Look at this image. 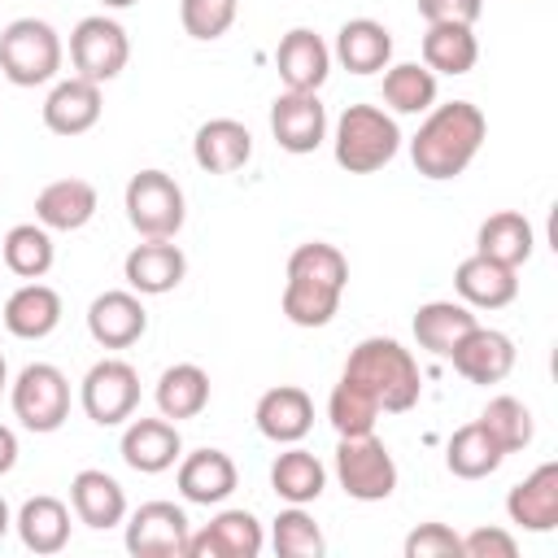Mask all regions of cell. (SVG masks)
<instances>
[{"label": "cell", "instance_id": "cell-1", "mask_svg": "<svg viewBox=\"0 0 558 558\" xmlns=\"http://www.w3.org/2000/svg\"><path fill=\"white\" fill-rule=\"evenodd\" d=\"M484 135H488V118L480 105L471 100L432 105L423 126L410 140V161L423 179H436V183L458 179L484 148Z\"/></svg>", "mask_w": 558, "mask_h": 558}, {"label": "cell", "instance_id": "cell-2", "mask_svg": "<svg viewBox=\"0 0 558 558\" xmlns=\"http://www.w3.org/2000/svg\"><path fill=\"white\" fill-rule=\"evenodd\" d=\"M349 283V262L336 244L310 240L296 244L288 257V283H283V314L296 327H327L340 310Z\"/></svg>", "mask_w": 558, "mask_h": 558}, {"label": "cell", "instance_id": "cell-3", "mask_svg": "<svg viewBox=\"0 0 558 558\" xmlns=\"http://www.w3.org/2000/svg\"><path fill=\"white\" fill-rule=\"evenodd\" d=\"M340 375L353 379V384H362L384 414L414 410L418 405V392H423V375H418L414 353L401 340H392V336H366V340H357Z\"/></svg>", "mask_w": 558, "mask_h": 558}, {"label": "cell", "instance_id": "cell-4", "mask_svg": "<svg viewBox=\"0 0 558 558\" xmlns=\"http://www.w3.org/2000/svg\"><path fill=\"white\" fill-rule=\"evenodd\" d=\"M336 166L349 174H375L401 153V126L379 105H349L331 131Z\"/></svg>", "mask_w": 558, "mask_h": 558}, {"label": "cell", "instance_id": "cell-5", "mask_svg": "<svg viewBox=\"0 0 558 558\" xmlns=\"http://www.w3.org/2000/svg\"><path fill=\"white\" fill-rule=\"evenodd\" d=\"M61 35L44 17H13L0 31V74L13 87H44L61 70Z\"/></svg>", "mask_w": 558, "mask_h": 558}, {"label": "cell", "instance_id": "cell-6", "mask_svg": "<svg viewBox=\"0 0 558 558\" xmlns=\"http://www.w3.org/2000/svg\"><path fill=\"white\" fill-rule=\"evenodd\" d=\"M122 209H126V222L144 240H174L183 231V218H187L183 187L166 170H140V174H131V183L122 192Z\"/></svg>", "mask_w": 558, "mask_h": 558}, {"label": "cell", "instance_id": "cell-7", "mask_svg": "<svg viewBox=\"0 0 558 558\" xmlns=\"http://www.w3.org/2000/svg\"><path fill=\"white\" fill-rule=\"evenodd\" d=\"M9 405H13V418L26 427V432H57L65 418H70V379L61 366L52 362H31L17 371V379L9 384Z\"/></svg>", "mask_w": 558, "mask_h": 558}, {"label": "cell", "instance_id": "cell-8", "mask_svg": "<svg viewBox=\"0 0 558 558\" xmlns=\"http://www.w3.org/2000/svg\"><path fill=\"white\" fill-rule=\"evenodd\" d=\"M336 480L353 501H388L397 488V462L388 445L366 432V436H340L336 445Z\"/></svg>", "mask_w": 558, "mask_h": 558}, {"label": "cell", "instance_id": "cell-9", "mask_svg": "<svg viewBox=\"0 0 558 558\" xmlns=\"http://www.w3.org/2000/svg\"><path fill=\"white\" fill-rule=\"evenodd\" d=\"M78 405L96 427H122L140 405V371L122 357H100L78 384Z\"/></svg>", "mask_w": 558, "mask_h": 558}, {"label": "cell", "instance_id": "cell-10", "mask_svg": "<svg viewBox=\"0 0 558 558\" xmlns=\"http://www.w3.org/2000/svg\"><path fill=\"white\" fill-rule=\"evenodd\" d=\"M126 61H131V39H126L122 22H113L105 13H92L70 31V65H74L78 78L109 83L126 70Z\"/></svg>", "mask_w": 558, "mask_h": 558}, {"label": "cell", "instance_id": "cell-11", "mask_svg": "<svg viewBox=\"0 0 558 558\" xmlns=\"http://www.w3.org/2000/svg\"><path fill=\"white\" fill-rule=\"evenodd\" d=\"M192 523L174 501H144L126 519V549L135 558H183Z\"/></svg>", "mask_w": 558, "mask_h": 558}, {"label": "cell", "instance_id": "cell-12", "mask_svg": "<svg viewBox=\"0 0 558 558\" xmlns=\"http://www.w3.org/2000/svg\"><path fill=\"white\" fill-rule=\"evenodd\" d=\"M270 135L283 153H314L327 140V109L318 92H283L270 105Z\"/></svg>", "mask_w": 558, "mask_h": 558}, {"label": "cell", "instance_id": "cell-13", "mask_svg": "<svg viewBox=\"0 0 558 558\" xmlns=\"http://www.w3.org/2000/svg\"><path fill=\"white\" fill-rule=\"evenodd\" d=\"M144 331H148V310L131 288H109L87 305V336L100 349H131Z\"/></svg>", "mask_w": 558, "mask_h": 558}, {"label": "cell", "instance_id": "cell-14", "mask_svg": "<svg viewBox=\"0 0 558 558\" xmlns=\"http://www.w3.org/2000/svg\"><path fill=\"white\" fill-rule=\"evenodd\" d=\"M262 545V523L248 510H218L201 532L187 536L183 558H257Z\"/></svg>", "mask_w": 558, "mask_h": 558}, {"label": "cell", "instance_id": "cell-15", "mask_svg": "<svg viewBox=\"0 0 558 558\" xmlns=\"http://www.w3.org/2000/svg\"><path fill=\"white\" fill-rule=\"evenodd\" d=\"M183 275H187V257L174 240H144L122 262V279L140 296H166L183 283Z\"/></svg>", "mask_w": 558, "mask_h": 558}, {"label": "cell", "instance_id": "cell-16", "mask_svg": "<svg viewBox=\"0 0 558 558\" xmlns=\"http://www.w3.org/2000/svg\"><path fill=\"white\" fill-rule=\"evenodd\" d=\"M449 362H453V371L462 375V379H471V384H501L510 371H514V340L506 336V331H497V327H471L458 344H453V353H449Z\"/></svg>", "mask_w": 558, "mask_h": 558}, {"label": "cell", "instance_id": "cell-17", "mask_svg": "<svg viewBox=\"0 0 558 558\" xmlns=\"http://www.w3.org/2000/svg\"><path fill=\"white\" fill-rule=\"evenodd\" d=\"M253 423L266 440L275 445H301L314 427V401L305 388L296 384H279V388H266L253 405Z\"/></svg>", "mask_w": 558, "mask_h": 558}, {"label": "cell", "instance_id": "cell-18", "mask_svg": "<svg viewBox=\"0 0 558 558\" xmlns=\"http://www.w3.org/2000/svg\"><path fill=\"white\" fill-rule=\"evenodd\" d=\"M118 449H122V462L131 471L161 475L183 458V436H179V423H170V418H135L131 414Z\"/></svg>", "mask_w": 558, "mask_h": 558}, {"label": "cell", "instance_id": "cell-19", "mask_svg": "<svg viewBox=\"0 0 558 558\" xmlns=\"http://www.w3.org/2000/svg\"><path fill=\"white\" fill-rule=\"evenodd\" d=\"M174 484H179L183 501H192V506H222V501L235 493L240 471H235L231 453L205 445V449H192V453L179 458Z\"/></svg>", "mask_w": 558, "mask_h": 558}, {"label": "cell", "instance_id": "cell-20", "mask_svg": "<svg viewBox=\"0 0 558 558\" xmlns=\"http://www.w3.org/2000/svg\"><path fill=\"white\" fill-rule=\"evenodd\" d=\"M275 70L288 92H318L331 74V48L323 44L318 31L292 26L275 48Z\"/></svg>", "mask_w": 558, "mask_h": 558}, {"label": "cell", "instance_id": "cell-21", "mask_svg": "<svg viewBox=\"0 0 558 558\" xmlns=\"http://www.w3.org/2000/svg\"><path fill=\"white\" fill-rule=\"evenodd\" d=\"M100 109H105L100 83L70 74V78L52 83V92H48V100H44V126H48L52 135H65V140H70V135L92 131V126L100 122Z\"/></svg>", "mask_w": 558, "mask_h": 558}, {"label": "cell", "instance_id": "cell-22", "mask_svg": "<svg viewBox=\"0 0 558 558\" xmlns=\"http://www.w3.org/2000/svg\"><path fill=\"white\" fill-rule=\"evenodd\" d=\"M192 157L205 174H235L253 157V135L235 118H209L192 135Z\"/></svg>", "mask_w": 558, "mask_h": 558}, {"label": "cell", "instance_id": "cell-23", "mask_svg": "<svg viewBox=\"0 0 558 558\" xmlns=\"http://www.w3.org/2000/svg\"><path fill=\"white\" fill-rule=\"evenodd\" d=\"M453 288H458L462 305H471V310H501L519 296V270H510L484 253H471L458 262Z\"/></svg>", "mask_w": 558, "mask_h": 558}, {"label": "cell", "instance_id": "cell-24", "mask_svg": "<svg viewBox=\"0 0 558 558\" xmlns=\"http://www.w3.org/2000/svg\"><path fill=\"white\" fill-rule=\"evenodd\" d=\"M0 323L17 340H44V336H52L57 323H61V296H57V288H48L39 279H26L17 292H9V301L0 310Z\"/></svg>", "mask_w": 558, "mask_h": 558}, {"label": "cell", "instance_id": "cell-25", "mask_svg": "<svg viewBox=\"0 0 558 558\" xmlns=\"http://www.w3.org/2000/svg\"><path fill=\"white\" fill-rule=\"evenodd\" d=\"M70 510H74L78 523H87L96 532H109L126 519V493L109 471L87 466L70 480Z\"/></svg>", "mask_w": 558, "mask_h": 558}, {"label": "cell", "instance_id": "cell-26", "mask_svg": "<svg viewBox=\"0 0 558 558\" xmlns=\"http://www.w3.org/2000/svg\"><path fill=\"white\" fill-rule=\"evenodd\" d=\"M506 514L523 532H554L558 527V462H541L527 480H519L506 497Z\"/></svg>", "mask_w": 558, "mask_h": 558}, {"label": "cell", "instance_id": "cell-27", "mask_svg": "<svg viewBox=\"0 0 558 558\" xmlns=\"http://www.w3.org/2000/svg\"><path fill=\"white\" fill-rule=\"evenodd\" d=\"M331 57L349 70V74H379L392 65V35L384 22L375 17H349L336 31V48Z\"/></svg>", "mask_w": 558, "mask_h": 558}, {"label": "cell", "instance_id": "cell-28", "mask_svg": "<svg viewBox=\"0 0 558 558\" xmlns=\"http://www.w3.org/2000/svg\"><path fill=\"white\" fill-rule=\"evenodd\" d=\"M96 205L100 196L87 179H52L35 196V222L48 231H78L96 218Z\"/></svg>", "mask_w": 558, "mask_h": 558}, {"label": "cell", "instance_id": "cell-29", "mask_svg": "<svg viewBox=\"0 0 558 558\" xmlns=\"http://www.w3.org/2000/svg\"><path fill=\"white\" fill-rule=\"evenodd\" d=\"M13 527L31 554H61L70 545V506L52 493L26 497L22 510L13 514Z\"/></svg>", "mask_w": 558, "mask_h": 558}, {"label": "cell", "instance_id": "cell-30", "mask_svg": "<svg viewBox=\"0 0 558 558\" xmlns=\"http://www.w3.org/2000/svg\"><path fill=\"white\" fill-rule=\"evenodd\" d=\"M532 248H536V231L519 209H497L475 231V253H484L510 270H519L532 257Z\"/></svg>", "mask_w": 558, "mask_h": 558}, {"label": "cell", "instance_id": "cell-31", "mask_svg": "<svg viewBox=\"0 0 558 558\" xmlns=\"http://www.w3.org/2000/svg\"><path fill=\"white\" fill-rule=\"evenodd\" d=\"M270 488H275V497H283L288 506H310V501H318L323 488H327V466H323L310 449L288 445V449L270 462Z\"/></svg>", "mask_w": 558, "mask_h": 558}, {"label": "cell", "instance_id": "cell-32", "mask_svg": "<svg viewBox=\"0 0 558 558\" xmlns=\"http://www.w3.org/2000/svg\"><path fill=\"white\" fill-rule=\"evenodd\" d=\"M471 327H475V314L462 301H423L414 310V340H418V349H427L436 357H449L453 344Z\"/></svg>", "mask_w": 558, "mask_h": 558}, {"label": "cell", "instance_id": "cell-33", "mask_svg": "<svg viewBox=\"0 0 558 558\" xmlns=\"http://www.w3.org/2000/svg\"><path fill=\"white\" fill-rule=\"evenodd\" d=\"M153 397H157L161 418H170V423L196 418V414L209 405V375H205L196 362H174V366L161 371Z\"/></svg>", "mask_w": 558, "mask_h": 558}, {"label": "cell", "instance_id": "cell-34", "mask_svg": "<svg viewBox=\"0 0 558 558\" xmlns=\"http://www.w3.org/2000/svg\"><path fill=\"white\" fill-rule=\"evenodd\" d=\"M480 61V39L471 26H453V22H440V26H427L423 35V65L432 74H471Z\"/></svg>", "mask_w": 558, "mask_h": 558}, {"label": "cell", "instance_id": "cell-35", "mask_svg": "<svg viewBox=\"0 0 558 558\" xmlns=\"http://www.w3.org/2000/svg\"><path fill=\"white\" fill-rule=\"evenodd\" d=\"M501 462H506V453H501V445L488 436V427H484L480 418L466 423V427H458V432L449 436V445H445V466H449L458 480H484V475H493Z\"/></svg>", "mask_w": 558, "mask_h": 558}, {"label": "cell", "instance_id": "cell-36", "mask_svg": "<svg viewBox=\"0 0 558 558\" xmlns=\"http://www.w3.org/2000/svg\"><path fill=\"white\" fill-rule=\"evenodd\" d=\"M52 257H57L52 235H48V227H39V222H17V227H9L4 240H0V262H4L17 279H44V275L52 270Z\"/></svg>", "mask_w": 558, "mask_h": 558}, {"label": "cell", "instance_id": "cell-37", "mask_svg": "<svg viewBox=\"0 0 558 558\" xmlns=\"http://www.w3.org/2000/svg\"><path fill=\"white\" fill-rule=\"evenodd\" d=\"M436 74L418 61H397L384 70V105L392 113H427L436 105Z\"/></svg>", "mask_w": 558, "mask_h": 558}, {"label": "cell", "instance_id": "cell-38", "mask_svg": "<svg viewBox=\"0 0 558 558\" xmlns=\"http://www.w3.org/2000/svg\"><path fill=\"white\" fill-rule=\"evenodd\" d=\"M379 414H384V410L375 405V397H371L362 384H353V379L340 375V384H336L331 397H327V418H331L336 436H366V432H375Z\"/></svg>", "mask_w": 558, "mask_h": 558}, {"label": "cell", "instance_id": "cell-39", "mask_svg": "<svg viewBox=\"0 0 558 558\" xmlns=\"http://www.w3.org/2000/svg\"><path fill=\"white\" fill-rule=\"evenodd\" d=\"M480 423H484V427H488V436L501 445V453H519V449H527V445H532V436H536L532 410H527L519 397H510V392L493 397V401L480 410Z\"/></svg>", "mask_w": 558, "mask_h": 558}, {"label": "cell", "instance_id": "cell-40", "mask_svg": "<svg viewBox=\"0 0 558 558\" xmlns=\"http://www.w3.org/2000/svg\"><path fill=\"white\" fill-rule=\"evenodd\" d=\"M270 545L279 558H323V549H327L323 527L314 523V514H305V506H288L275 514Z\"/></svg>", "mask_w": 558, "mask_h": 558}, {"label": "cell", "instance_id": "cell-41", "mask_svg": "<svg viewBox=\"0 0 558 558\" xmlns=\"http://www.w3.org/2000/svg\"><path fill=\"white\" fill-rule=\"evenodd\" d=\"M235 13H240V0H179V22L201 44L222 39L235 26Z\"/></svg>", "mask_w": 558, "mask_h": 558}, {"label": "cell", "instance_id": "cell-42", "mask_svg": "<svg viewBox=\"0 0 558 558\" xmlns=\"http://www.w3.org/2000/svg\"><path fill=\"white\" fill-rule=\"evenodd\" d=\"M401 549L405 558H462V536L449 523H418Z\"/></svg>", "mask_w": 558, "mask_h": 558}, {"label": "cell", "instance_id": "cell-43", "mask_svg": "<svg viewBox=\"0 0 558 558\" xmlns=\"http://www.w3.org/2000/svg\"><path fill=\"white\" fill-rule=\"evenodd\" d=\"M519 541L506 527H475L462 536V558H514Z\"/></svg>", "mask_w": 558, "mask_h": 558}, {"label": "cell", "instance_id": "cell-44", "mask_svg": "<svg viewBox=\"0 0 558 558\" xmlns=\"http://www.w3.org/2000/svg\"><path fill=\"white\" fill-rule=\"evenodd\" d=\"M484 13V0H418V17L427 26L453 22V26H475Z\"/></svg>", "mask_w": 558, "mask_h": 558}, {"label": "cell", "instance_id": "cell-45", "mask_svg": "<svg viewBox=\"0 0 558 558\" xmlns=\"http://www.w3.org/2000/svg\"><path fill=\"white\" fill-rule=\"evenodd\" d=\"M13 466H17V436H13V427L0 423V475H9Z\"/></svg>", "mask_w": 558, "mask_h": 558}, {"label": "cell", "instance_id": "cell-46", "mask_svg": "<svg viewBox=\"0 0 558 558\" xmlns=\"http://www.w3.org/2000/svg\"><path fill=\"white\" fill-rule=\"evenodd\" d=\"M9 527H13V514H9V501H4V497H0V536H4V532H9Z\"/></svg>", "mask_w": 558, "mask_h": 558}, {"label": "cell", "instance_id": "cell-47", "mask_svg": "<svg viewBox=\"0 0 558 558\" xmlns=\"http://www.w3.org/2000/svg\"><path fill=\"white\" fill-rule=\"evenodd\" d=\"M9 388V366H4V353H0V392Z\"/></svg>", "mask_w": 558, "mask_h": 558}, {"label": "cell", "instance_id": "cell-48", "mask_svg": "<svg viewBox=\"0 0 558 558\" xmlns=\"http://www.w3.org/2000/svg\"><path fill=\"white\" fill-rule=\"evenodd\" d=\"M100 4H105V9H131L135 0H100Z\"/></svg>", "mask_w": 558, "mask_h": 558}]
</instances>
